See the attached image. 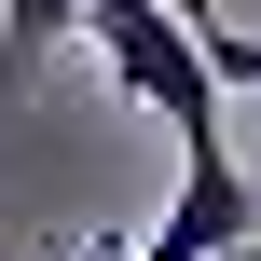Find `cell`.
Segmentation results:
<instances>
[{"instance_id": "4", "label": "cell", "mask_w": 261, "mask_h": 261, "mask_svg": "<svg viewBox=\"0 0 261 261\" xmlns=\"http://www.w3.org/2000/svg\"><path fill=\"white\" fill-rule=\"evenodd\" d=\"M220 261H261V234H248V248H220Z\"/></svg>"}, {"instance_id": "2", "label": "cell", "mask_w": 261, "mask_h": 261, "mask_svg": "<svg viewBox=\"0 0 261 261\" xmlns=\"http://www.w3.org/2000/svg\"><path fill=\"white\" fill-rule=\"evenodd\" d=\"M261 234V179L234 165V138H179V193H165V220L138 234V261H220Z\"/></svg>"}, {"instance_id": "1", "label": "cell", "mask_w": 261, "mask_h": 261, "mask_svg": "<svg viewBox=\"0 0 261 261\" xmlns=\"http://www.w3.org/2000/svg\"><path fill=\"white\" fill-rule=\"evenodd\" d=\"M83 41H96V69L151 110V124H179V138H220V69H206V28L179 14V0H83Z\"/></svg>"}, {"instance_id": "3", "label": "cell", "mask_w": 261, "mask_h": 261, "mask_svg": "<svg viewBox=\"0 0 261 261\" xmlns=\"http://www.w3.org/2000/svg\"><path fill=\"white\" fill-rule=\"evenodd\" d=\"M55 28H83V0H0V83H28Z\"/></svg>"}]
</instances>
